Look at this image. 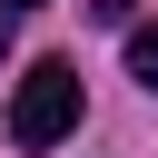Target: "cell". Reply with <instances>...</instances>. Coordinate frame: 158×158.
I'll return each mask as SVG.
<instances>
[{"label":"cell","instance_id":"obj_1","mask_svg":"<svg viewBox=\"0 0 158 158\" xmlns=\"http://www.w3.org/2000/svg\"><path fill=\"white\" fill-rule=\"evenodd\" d=\"M69 128H79V59H30L20 99H10V138L40 158V148H59Z\"/></svg>","mask_w":158,"mask_h":158},{"label":"cell","instance_id":"obj_2","mask_svg":"<svg viewBox=\"0 0 158 158\" xmlns=\"http://www.w3.org/2000/svg\"><path fill=\"white\" fill-rule=\"evenodd\" d=\"M128 79L158 99V20H148V30H128Z\"/></svg>","mask_w":158,"mask_h":158},{"label":"cell","instance_id":"obj_3","mask_svg":"<svg viewBox=\"0 0 158 158\" xmlns=\"http://www.w3.org/2000/svg\"><path fill=\"white\" fill-rule=\"evenodd\" d=\"M128 10L138 0H89V20H109V30H128Z\"/></svg>","mask_w":158,"mask_h":158},{"label":"cell","instance_id":"obj_4","mask_svg":"<svg viewBox=\"0 0 158 158\" xmlns=\"http://www.w3.org/2000/svg\"><path fill=\"white\" fill-rule=\"evenodd\" d=\"M0 59H10V10H0Z\"/></svg>","mask_w":158,"mask_h":158},{"label":"cell","instance_id":"obj_5","mask_svg":"<svg viewBox=\"0 0 158 158\" xmlns=\"http://www.w3.org/2000/svg\"><path fill=\"white\" fill-rule=\"evenodd\" d=\"M0 10H40V0H0Z\"/></svg>","mask_w":158,"mask_h":158}]
</instances>
